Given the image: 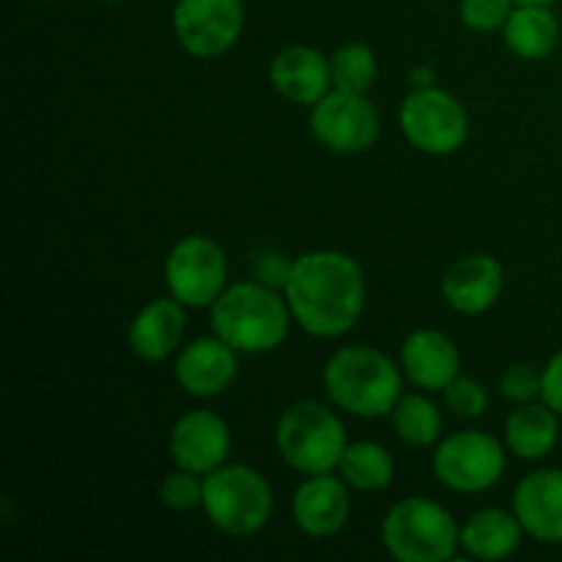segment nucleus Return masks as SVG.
<instances>
[{
  "instance_id": "f257e3e1",
  "label": "nucleus",
  "mask_w": 562,
  "mask_h": 562,
  "mask_svg": "<svg viewBox=\"0 0 562 562\" xmlns=\"http://www.w3.org/2000/svg\"><path fill=\"white\" fill-rule=\"evenodd\" d=\"M283 294L302 333L333 340L357 327L366 311L368 283L349 252L311 250L294 258Z\"/></svg>"
},
{
  "instance_id": "f03ea898",
  "label": "nucleus",
  "mask_w": 562,
  "mask_h": 562,
  "mask_svg": "<svg viewBox=\"0 0 562 562\" xmlns=\"http://www.w3.org/2000/svg\"><path fill=\"white\" fill-rule=\"evenodd\" d=\"M322 382L329 404L360 420L390 417L404 395L401 362L373 346H340L324 362Z\"/></svg>"
},
{
  "instance_id": "7ed1b4c3",
  "label": "nucleus",
  "mask_w": 562,
  "mask_h": 562,
  "mask_svg": "<svg viewBox=\"0 0 562 562\" xmlns=\"http://www.w3.org/2000/svg\"><path fill=\"white\" fill-rule=\"evenodd\" d=\"M212 333L220 335L239 355H269L280 349L291 333V307L285 294L261 283V280H241L228 283V289L209 307Z\"/></svg>"
},
{
  "instance_id": "20e7f679",
  "label": "nucleus",
  "mask_w": 562,
  "mask_h": 562,
  "mask_svg": "<svg viewBox=\"0 0 562 562\" xmlns=\"http://www.w3.org/2000/svg\"><path fill=\"white\" fill-rule=\"evenodd\" d=\"M278 456L300 475H324L338 470L349 434L338 412L322 401H294L274 426Z\"/></svg>"
},
{
  "instance_id": "39448f33",
  "label": "nucleus",
  "mask_w": 562,
  "mask_h": 562,
  "mask_svg": "<svg viewBox=\"0 0 562 562\" xmlns=\"http://www.w3.org/2000/svg\"><path fill=\"white\" fill-rule=\"evenodd\" d=\"M382 547L398 562H448L461 549V527L437 499L404 497L384 514Z\"/></svg>"
},
{
  "instance_id": "423d86ee",
  "label": "nucleus",
  "mask_w": 562,
  "mask_h": 562,
  "mask_svg": "<svg viewBox=\"0 0 562 562\" xmlns=\"http://www.w3.org/2000/svg\"><path fill=\"white\" fill-rule=\"evenodd\" d=\"M274 510L272 483L250 464H223L203 475V514L231 538H250L269 525Z\"/></svg>"
},
{
  "instance_id": "0eeeda50",
  "label": "nucleus",
  "mask_w": 562,
  "mask_h": 562,
  "mask_svg": "<svg viewBox=\"0 0 562 562\" xmlns=\"http://www.w3.org/2000/svg\"><path fill=\"white\" fill-rule=\"evenodd\" d=\"M398 124L406 143L428 157H450L470 137V113L456 93L445 88H412L401 102Z\"/></svg>"
},
{
  "instance_id": "6e6552de",
  "label": "nucleus",
  "mask_w": 562,
  "mask_h": 562,
  "mask_svg": "<svg viewBox=\"0 0 562 562\" xmlns=\"http://www.w3.org/2000/svg\"><path fill=\"white\" fill-rule=\"evenodd\" d=\"M505 450V442L477 428L448 434L434 445V477L450 492L483 494L503 481L508 470Z\"/></svg>"
},
{
  "instance_id": "1a4fd4ad",
  "label": "nucleus",
  "mask_w": 562,
  "mask_h": 562,
  "mask_svg": "<svg viewBox=\"0 0 562 562\" xmlns=\"http://www.w3.org/2000/svg\"><path fill=\"white\" fill-rule=\"evenodd\" d=\"M165 285L184 307H212L228 289V256L212 236L190 234L165 258Z\"/></svg>"
},
{
  "instance_id": "9d476101",
  "label": "nucleus",
  "mask_w": 562,
  "mask_h": 562,
  "mask_svg": "<svg viewBox=\"0 0 562 562\" xmlns=\"http://www.w3.org/2000/svg\"><path fill=\"white\" fill-rule=\"evenodd\" d=\"M311 132L327 151L362 154L379 140L382 119L368 93L333 91L311 108Z\"/></svg>"
},
{
  "instance_id": "9b49d317",
  "label": "nucleus",
  "mask_w": 562,
  "mask_h": 562,
  "mask_svg": "<svg viewBox=\"0 0 562 562\" xmlns=\"http://www.w3.org/2000/svg\"><path fill=\"white\" fill-rule=\"evenodd\" d=\"M245 31L241 0H176L173 36L192 58H220Z\"/></svg>"
},
{
  "instance_id": "f8f14e48",
  "label": "nucleus",
  "mask_w": 562,
  "mask_h": 562,
  "mask_svg": "<svg viewBox=\"0 0 562 562\" xmlns=\"http://www.w3.org/2000/svg\"><path fill=\"white\" fill-rule=\"evenodd\" d=\"M234 437L225 417L212 409H192L173 423L168 437V453L181 470L209 475L228 464Z\"/></svg>"
},
{
  "instance_id": "ddd939ff",
  "label": "nucleus",
  "mask_w": 562,
  "mask_h": 562,
  "mask_svg": "<svg viewBox=\"0 0 562 562\" xmlns=\"http://www.w3.org/2000/svg\"><path fill=\"white\" fill-rule=\"evenodd\" d=\"M239 351L220 335H203L179 349L173 376L192 398H217L239 376Z\"/></svg>"
},
{
  "instance_id": "4468645a",
  "label": "nucleus",
  "mask_w": 562,
  "mask_h": 562,
  "mask_svg": "<svg viewBox=\"0 0 562 562\" xmlns=\"http://www.w3.org/2000/svg\"><path fill=\"white\" fill-rule=\"evenodd\" d=\"M291 516L307 538H333L351 519V486L340 475H305L291 497Z\"/></svg>"
},
{
  "instance_id": "2eb2a0df",
  "label": "nucleus",
  "mask_w": 562,
  "mask_h": 562,
  "mask_svg": "<svg viewBox=\"0 0 562 562\" xmlns=\"http://www.w3.org/2000/svg\"><path fill=\"white\" fill-rule=\"evenodd\" d=\"M505 289V267L488 252L459 258L442 278V296L461 316L492 311Z\"/></svg>"
},
{
  "instance_id": "dca6fc26",
  "label": "nucleus",
  "mask_w": 562,
  "mask_h": 562,
  "mask_svg": "<svg viewBox=\"0 0 562 562\" xmlns=\"http://www.w3.org/2000/svg\"><path fill=\"white\" fill-rule=\"evenodd\" d=\"M514 514L538 543H562V470L543 467L521 477L514 488Z\"/></svg>"
},
{
  "instance_id": "f3484780",
  "label": "nucleus",
  "mask_w": 562,
  "mask_h": 562,
  "mask_svg": "<svg viewBox=\"0 0 562 562\" xmlns=\"http://www.w3.org/2000/svg\"><path fill=\"white\" fill-rule=\"evenodd\" d=\"M269 82L285 102L313 108L318 99L333 91L329 58L322 49L307 47V44H291L280 49L269 64Z\"/></svg>"
},
{
  "instance_id": "a211bd4d",
  "label": "nucleus",
  "mask_w": 562,
  "mask_h": 562,
  "mask_svg": "<svg viewBox=\"0 0 562 562\" xmlns=\"http://www.w3.org/2000/svg\"><path fill=\"white\" fill-rule=\"evenodd\" d=\"M184 329H187V307L181 305L176 296H157V300L146 302L132 318L130 344L132 355L143 362H165L170 357L179 355L184 344Z\"/></svg>"
},
{
  "instance_id": "6ab92c4d",
  "label": "nucleus",
  "mask_w": 562,
  "mask_h": 562,
  "mask_svg": "<svg viewBox=\"0 0 562 562\" xmlns=\"http://www.w3.org/2000/svg\"><path fill=\"white\" fill-rule=\"evenodd\" d=\"M401 371L415 387L442 393L461 373V355L453 338L439 329L423 327L406 335L401 344Z\"/></svg>"
},
{
  "instance_id": "aec40b11",
  "label": "nucleus",
  "mask_w": 562,
  "mask_h": 562,
  "mask_svg": "<svg viewBox=\"0 0 562 562\" xmlns=\"http://www.w3.org/2000/svg\"><path fill=\"white\" fill-rule=\"evenodd\" d=\"M525 527L514 508H481L461 525V549L472 560L497 562L519 552L525 541Z\"/></svg>"
},
{
  "instance_id": "412c9836",
  "label": "nucleus",
  "mask_w": 562,
  "mask_h": 562,
  "mask_svg": "<svg viewBox=\"0 0 562 562\" xmlns=\"http://www.w3.org/2000/svg\"><path fill=\"white\" fill-rule=\"evenodd\" d=\"M560 415L543 401L519 404L505 420V448L521 461H541L558 448Z\"/></svg>"
},
{
  "instance_id": "4be33fe9",
  "label": "nucleus",
  "mask_w": 562,
  "mask_h": 562,
  "mask_svg": "<svg viewBox=\"0 0 562 562\" xmlns=\"http://www.w3.org/2000/svg\"><path fill=\"white\" fill-rule=\"evenodd\" d=\"M505 47L521 60H543L558 49L560 20L552 5H521L516 3L503 31Z\"/></svg>"
},
{
  "instance_id": "5701e85b",
  "label": "nucleus",
  "mask_w": 562,
  "mask_h": 562,
  "mask_svg": "<svg viewBox=\"0 0 562 562\" xmlns=\"http://www.w3.org/2000/svg\"><path fill=\"white\" fill-rule=\"evenodd\" d=\"M338 475L349 483L351 492H384L395 481V459L384 445L371 442V439H357L346 448L338 464Z\"/></svg>"
},
{
  "instance_id": "b1692460",
  "label": "nucleus",
  "mask_w": 562,
  "mask_h": 562,
  "mask_svg": "<svg viewBox=\"0 0 562 562\" xmlns=\"http://www.w3.org/2000/svg\"><path fill=\"white\" fill-rule=\"evenodd\" d=\"M395 437L409 448H434L442 439V412L423 393H404L390 412Z\"/></svg>"
},
{
  "instance_id": "393cba45",
  "label": "nucleus",
  "mask_w": 562,
  "mask_h": 562,
  "mask_svg": "<svg viewBox=\"0 0 562 562\" xmlns=\"http://www.w3.org/2000/svg\"><path fill=\"white\" fill-rule=\"evenodd\" d=\"M329 69H333V88L338 91L371 93L379 77V60L366 42H349L329 55Z\"/></svg>"
},
{
  "instance_id": "a878e982",
  "label": "nucleus",
  "mask_w": 562,
  "mask_h": 562,
  "mask_svg": "<svg viewBox=\"0 0 562 562\" xmlns=\"http://www.w3.org/2000/svg\"><path fill=\"white\" fill-rule=\"evenodd\" d=\"M442 398L450 415L461 417V420H477L488 412V390L483 387V382H477L475 376H467V373H459L442 390Z\"/></svg>"
},
{
  "instance_id": "bb28decb",
  "label": "nucleus",
  "mask_w": 562,
  "mask_h": 562,
  "mask_svg": "<svg viewBox=\"0 0 562 562\" xmlns=\"http://www.w3.org/2000/svg\"><path fill=\"white\" fill-rule=\"evenodd\" d=\"M159 499H162L165 508L176 510V514L203 508V475L176 467L173 472H168V475L162 477Z\"/></svg>"
},
{
  "instance_id": "cd10ccee",
  "label": "nucleus",
  "mask_w": 562,
  "mask_h": 562,
  "mask_svg": "<svg viewBox=\"0 0 562 562\" xmlns=\"http://www.w3.org/2000/svg\"><path fill=\"white\" fill-rule=\"evenodd\" d=\"M514 9L516 0H461L459 20L475 33H494L503 31Z\"/></svg>"
},
{
  "instance_id": "c85d7f7f",
  "label": "nucleus",
  "mask_w": 562,
  "mask_h": 562,
  "mask_svg": "<svg viewBox=\"0 0 562 562\" xmlns=\"http://www.w3.org/2000/svg\"><path fill=\"white\" fill-rule=\"evenodd\" d=\"M543 390V371L532 368L530 362H510L503 373H499V393L508 398L510 404H530V401H541Z\"/></svg>"
},
{
  "instance_id": "c756f323",
  "label": "nucleus",
  "mask_w": 562,
  "mask_h": 562,
  "mask_svg": "<svg viewBox=\"0 0 562 562\" xmlns=\"http://www.w3.org/2000/svg\"><path fill=\"white\" fill-rule=\"evenodd\" d=\"M294 261H285L280 252H261L256 258V280L272 285V289H285Z\"/></svg>"
},
{
  "instance_id": "7c9ffc66",
  "label": "nucleus",
  "mask_w": 562,
  "mask_h": 562,
  "mask_svg": "<svg viewBox=\"0 0 562 562\" xmlns=\"http://www.w3.org/2000/svg\"><path fill=\"white\" fill-rule=\"evenodd\" d=\"M541 401L543 404L552 406V409L562 417V349L558 351V355L549 357V362L543 366Z\"/></svg>"
},
{
  "instance_id": "2f4dec72",
  "label": "nucleus",
  "mask_w": 562,
  "mask_h": 562,
  "mask_svg": "<svg viewBox=\"0 0 562 562\" xmlns=\"http://www.w3.org/2000/svg\"><path fill=\"white\" fill-rule=\"evenodd\" d=\"M409 80H412V88H431V86H437V77H434V69H428V66H417V69H412V75H409Z\"/></svg>"
},
{
  "instance_id": "473e14b6",
  "label": "nucleus",
  "mask_w": 562,
  "mask_h": 562,
  "mask_svg": "<svg viewBox=\"0 0 562 562\" xmlns=\"http://www.w3.org/2000/svg\"><path fill=\"white\" fill-rule=\"evenodd\" d=\"M516 3H521V5H554L558 0H516Z\"/></svg>"
},
{
  "instance_id": "72a5a7b5",
  "label": "nucleus",
  "mask_w": 562,
  "mask_h": 562,
  "mask_svg": "<svg viewBox=\"0 0 562 562\" xmlns=\"http://www.w3.org/2000/svg\"><path fill=\"white\" fill-rule=\"evenodd\" d=\"M99 3H121V0H99Z\"/></svg>"
},
{
  "instance_id": "f704fd0d",
  "label": "nucleus",
  "mask_w": 562,
  "mask_h": 562,
  "mask_svg": "<svg viewBox=\"0 0 562 562\" xmlns=\"http://www.w3.org/2000/svg\"><path fill=\"white\" fill-rule=\"evenodd\" d=\"M38 3H53V0H38Z\"/></svg>"
}]
</instances>
